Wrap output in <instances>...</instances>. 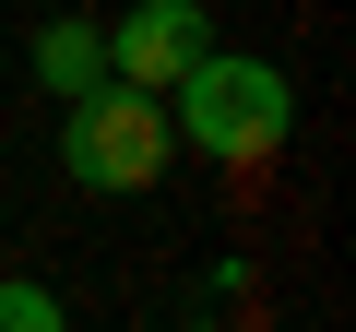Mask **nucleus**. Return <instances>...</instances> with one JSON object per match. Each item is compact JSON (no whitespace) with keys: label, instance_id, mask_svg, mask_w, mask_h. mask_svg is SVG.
<instances>
[{"label":"nucleus","instance_id":"obj_1","mask_svg":"<svg viewBox=\"0 0 356 332\" xmlns=\"http://www.w3.org/2000/svg\"><path fill=\"white\" fill-rule=\"evenodd\" d=\"M166 95H178L166 131L191 142V154H214V166H261V154H285V131H297L285 60H226V48H202Z\"/></svg>","mask_w":356,"mask_h":332},{"label":"nucleus","instance_id":"obj_2","mask_svg":"<svg viewBox=\"0 0 356 332\" xmlns=\"http://www.w3.org/2000/svg\"><path fill=\"white\" fill-rule=\"evenodd\" d=\"M72 119H60V179L72 190H154L166 179V154H178V131H166V95L154 83H83V95H60Z\"/></svg>","mask_w":356,"mask_h":332},{"label":"nucleus","instance_id":"obj_3","mask_svg":"<svg viewBox=\"0 0 356 332\" xmlns=\"http://www.w3.org/2000/svg\"><path fill=\"white\" fill-rule=\"evenodd\" d=\"M202 48H214L202 0H131V13L107 24V72H119V83H154V95H166L178 72H191Z\"/></svg>","mask_w":356,"mask_h":332},{"label":"nucleus","instance_id":"obj_4","mask_svg":"<svg viewBox=\"0 0 356 332\" xmlns=\"http://www.w3.org/2000/svg\"><path fill=\"white\" fill-rule=\"evenodd\" d=\"M36 83H48V95H83V83H107V36H95L83 13H60V24L36 36Z\"/></svg>","mask_w":356,"mask_h":332},{"label":"nucleus","instance_id":"obj_5","mask_svg":"<svg viewBox=\"0 0 356 332\" xmlns=\"http://www.w3.org/2000/svg\"><path fill=\"white\" fill-rule=\"evenodd\" d=\"M0 332H60V297H48V285H13V273H0Z\"/></svg>","mask_w":356,"mask_h":332}]
</instances>
